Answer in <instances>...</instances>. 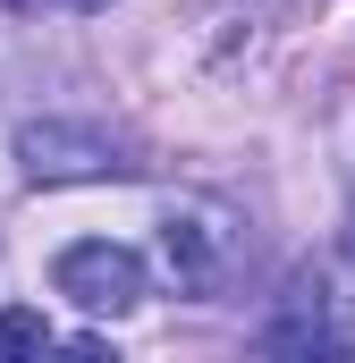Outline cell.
<instances>
[{
	"label": "cell",
	"mask_w": 355,
	"mask_h": 363,
	"mask_svg": "<svg viewBox=\"0 0 355 363\" xmlns=\"http://www.w3.org/2000/svg\"><path fill=\"white\" fill-rule=\"evenodd\" d=\"M17 169L26 186H110V178H136V144L93 127V118H26L17 127Z\"/></svg>",
	"instance_id": "6da1fadb"
},
{
	"label": "cell",
	"mask_w": 355,
	"mask_h": 363,
	"mask_svg": "<svg viewBox=\"0 0 355 363\" xmlns=\"http://www.w3.org/2000/svg\"><path fill=\"white\" fill-rule=\"evenodd\" d=\"M161 254H170L178 296H212V287L229 279V262H237V211L212 203V194L170 203V220H161Z\"/></svg>",
	"instance_id": "7a4b0ae2"
},
{
	"label": "cell",
	"mask_w": 355,
	"mask_h": 363,
	"mask_svg": "<svg viewBox=\"0 0 355 363\" xmlns=\"http://www.w3.org/2000/svg\"><path fill=\"white\" fill-rule=\"evenodd\" d=\"M51 287H60L68 304L102 313V321H119V313L144 304V254L119 245V237H85V245H68V254L51 262Z\"/></svg>",
	"instance_id": "3957f363"
},
{
	"label": "cell",
	"mask_w": 355,
	"mask_h": 363,
	"mask_svg": "<svg viewBox=\"0 0 355 363\" xmlns=\"http://www.w3.org/2000/svg\"><path fill=\"white\" fill-rule=\"evenodd\" d=\"M263 347L271 355H339V347H355V330L330 321V287H322L313 271H296L288 287H279L271 321H263Z\"/></svg>",
	"instance_id": "277c9868"
},
{
	"label": "cell",
	"mask_w": 355,
	"mask_h": 363,
	"mask_svg": "<svg viewBox=\"0 0 355 363\" xmlns=\"http://www.w3.org/2000/svg\"><path fill=\"white\" fill-rule=\"evenodd\" d=\"M43 347H60V338H51V321H43V313H26V304H9V313H0V355H43Z\"/></svg>",
	"instance_id": "5b68a950"
}]
</instances>
